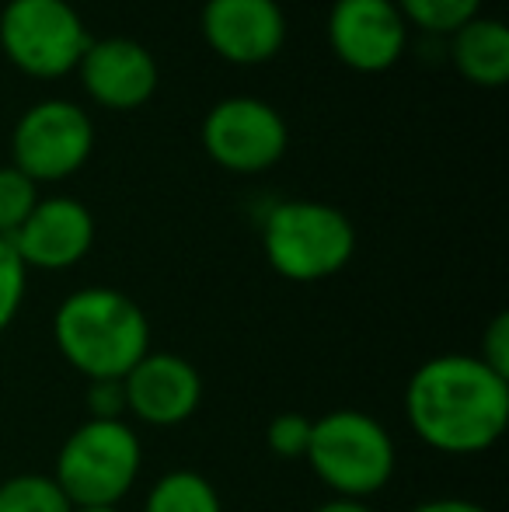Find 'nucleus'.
<instances>
[{"instance_id":"obj_1","label":"nucleus","mask_w":509,"mask_h":512,"mask_svg":"<svg viewBox=\"0 0 509 512\" xmlns=\"http://www.w3.org/2000/svg\"><path fill=\"white\" fill-rule=\"evenodd\" d=\"M405 418L429 450L475 457L503 439L509 425V380L478 356H433L408 380Z\"/></svg>"},{"instance_id":"obj_2","label":"nucleus","mask_w":509,"mask_h":512,"mask_svg":"<svg viewBox=\"0 0 509 512\" xmlns=\"http://www.w3.org/2000/svg\"><path fill=\"white\" fill-rule=\"evenodd\" d=\"M53 342L81 377L123 380L150 352V324L126 293L88 286L56 307Z\"/></svg>"},{"instance_id":"obj_3","label":"nucleus","mask_w":509,"mask_h":512,"mask_svg":"<svg viewBox=\"0 0 509 512\" xmlns=\"http://www.w3.org/2000/svg\"><path fill=\"white\" fill-rule=\"evenodd\" d=\"M304 460L335 499L367 502L394 478L398 450L381 418L356 408H339L311 422Z\"/></svg>"},{"instance_id":"obj_4","label":"nucleus","mask_w":509,"mask_h":512,"mask_svg":"<svg viewBox=\"0 0 509 512\" xmlns=\"http://www.w3.org/2000/svg\"><path fill=\"white\" fill-rule=\"evenodd\" d=\"M262 251L272 272L290 283H321L356 255V227L339 206L290 199L262 220Z\"/></svg>"},{"instance_id":"obj_5","label":"nucleus","mask_w":509,"mask_h":512,"mask_svg":"<svg viewBox=\"0 0 509 512\" xmlns=\"http://www.w3.org/2000/svg\"><path fill=\"white\" fill-rule=\"evenodd\" d=\"M143 467L140 436L123 418L116 422H81L56 453L53 481L74 509L119 506L133 492Z\"/></svg>"},{"instance_id":"obj_6","label":"nucleus","mask_w":509,"mask_h":512,"mask_svg":"<svg viewBox=\"0 0 509 512\" xmlns=\"http://www.w3.org/2000/svg\"><path fill=\"white\" fill-rule=\"evenodd\" d=\"M91 35L70 0H7L0 11V49L35 81H56L81 63Z\"/></svg>"},{"instance_id":"obj_7","label":"nucleus","mask_w":509,"mask_h":512,"mask_svg":"<svg viewBox=\"0 0 509 512\" xmlns=\"http://www.w3.org/2000/svg\"><path fill=\"white\" fill-rule=\"evenodd\" d=\"M95 150V122L77 102L46 98L18 119L11 133L14 168L35 185L63 182L91 161Z\"/></svg>"},{"instance_id":"obj_8","label":"nucleus","mask_w":509,"mask_h":512,"mask_svg":"<svg viewBox=\"0 0 509 512\" xmlns=\"http://www.w3.org/2000/svg\"><path fill=\"white\" fill-rule=\"evenodd\" d=\"M203 150L231 175H262L283 161L290 129L276 105L252 95L220 98L203 119Z\"/></svg>"},{"instance_id":"obj_9","label":"nucleus","mask_w":509,"mask_h":512,"mask_svg":"<svg viewBox=\"0 0 509 512\" xmlns=\"http://www.w3.org/2000/svg\"><path fill=\"white\" fill-rule=\"evenodd\" d=\"M325 32L335 60L356 74L391 70L408 42V25L394 0H335Z\"/></svg>"},{"instance_id":"obj_10","label":"nucleus","mask_w":509,"mask_h":512,"mask_svg":"<svg viewBox=\"0 0 509 512\" xmlns=\"http://www.w3.org/2000/svg\"><path fill=\"white\" fill-rule=\"evenodd\" d=\"M77 77L91 102L109 112H136L154 98L161 70L143 42L109 35V39H91L77 63Z\"/></svg>"},{"instance_id":"obj_11","label":"nucleus","mask_w":509,"mask_h":512,"mask_svg":"<svg viewBox=\"0 0 509 512\" xmlns=\"http://www.w3.org/2000/svg\"><path fill=\"white\" fill-rule=\"evenodd\" d=\"M199 32L220 60L258 67L283 49L286 14L279 0H206Z\"/></svg>"},{"instance_id":"obj_12","label":"nucleus","mask_w":509,"mask_h":512,"mask_svg":"<svg viewBox=\"0 0 509 512\" xmlns=\"http://www.w3.org/2000/svg\"><path fill=\"white\" fill-rule=\"evenodd\" d=\"M126 411L143 425L175 429L196 415L203 401V377L175 352H147L123 377Z\"/></svg>"},{"instance_id":"obj_13","label":"nucleus","mask_w":509,"mask_h":512,"mask_svg":"<svg viewBox=\"0 0 509 512\" xmlns=\"http://www.w3.org/2000/svg\"><path fill=\"white\" fill-rule=\"evenodd\" d=\"M25 269L63 272L74 269L95 244V216L81 199H39L21 230L11 237Z\"/></svg>"},{"instance_id":"obj_14","label":"nucleus","mask_w":509,"mask_h":512,"mask_svg":"<svg viewBox=\"0 0 509 512\" xmlns=\"http://www.w3.org/2000/svg\"><path fill=\"white\" fill-rule=\"evenodd\" d=\"M454 63L475 88H503L509 81V32L499 18H471L454 35Z\"/></svg>"},{"instance_id":"obj_15","label":"nucleus","mask_w":509,"mask_h":512,"mask_svg":"<svg viewBox=\"0 0 509 512\" xmlns=\"http://www.w3.org/2000/svg\"><path fill=\"white\" fill-rule=\"evenodd\" d=\"M143 512H224L220 495L199 471H168L147 492Z\"/></svg>"},{"instance_id":"obj_16","label":"nucleus","mask_w":509,"mask_h":512,"mask_svg":"<svg viewBox=\"0 0 509 512\" xmlns=\"http://www.w3.org/2000/svg\"><path fill=\"white\" fill-rule=\"evenodd\" d=\"M0 512H74L53 474H14L0 481Z\"/></svg>"},{"instance_id":"obj_17","label":"nucleus","mask_w":509,"mask_h":512,"mask_svg":"<svg viewBox=\"0 0 509 512\" xmlns=\"http://www.w3.org/2000/svg\"><path fill=\"white\" fill-rule=\"evenodd\" d=\"M405 25L433 35H454L461 25L482 14V0H394Z\"/></svg>"},{"instance_id":"obj_18","label":"nucleus","mask_w":509,"mask_h":512,"mask_svg":"<svg viewBox=\"0 0 509 512\" xmlns=\"http://www.w3.org/2000/svg\"><path fill=\"white\" fill-rule=\"evenodd\" d=\"M39 203V185L28 175H21L14 164L0 168V237L11 241L28 220V213Z\"/></svg>"},{"instance_id":"obj_19","label":"nucleus","mask_w":509,"mask_h":512,"mask_svg":"<svg viewBox=\"0 0 509 512\" xmlns=\"http://www.w3.org/2000/svg\"><path fill=\"white\" fill-rule=\"evenodd\" d=\"M25 286H28V269L18 258L11 241L0 237V331L18 317L21 300H25Z\"/></svg>"},{"instance_id":"obj_20","label":"nucleus","mask_w":509,"mask_h":512,"mask_svg":"<svg viewBox=\"0 0 509 512\" xmlns=\"http://www.w3.org/2000/svg\"><path fill=\"white\" fill-rule=\"evenodd\" d=\"M311 422L314 418L300 415V411H283L269 422V432H265V443L276 457L283 460H304L307 443H311Z\"/></svg>"},{"instance_id":"obj_21","label":"nucleus","mask_w":509,"mask_h":512,"mask_svg":"<svg viewBox=\"0 0 509 512\" xmlns=\"http://www.w3.org/2000/svg\"><path fill=\"white\" fill-rule=\"evenodd\" d=\"M126 415L123 380H88V418L95 422H116Z\"/></svg>"},{"instance_id":"obj_22","label":"nucleus","mask_w":509,"mask_h":512,"mask_svg":"<svg viewBox=\"0 0 509 512\" xmlns=\"http://www.w3.org/2000/svg\"><path fill=\"white\" fill-rule=\"evenodd\" d=\"M478 359H482L489 370H496L499 377L509 380V314H496L489 321V328H485V335H482V352H478Z\"/></svg>"},{"instance_id":"obj_23","label":"nucleus","mask_w":509,"mask_h":512,"mask_svg":"<svg viewBox=\"0 0 509 512\" xmlns=\"http://www.w3.org/2000/svg\"><path fill=\"white\" fill-rule=\"evenodd\" d=\"M408 512H492V509L478 506V502H471V499H429V502L412 506Z\"/></svg>"},{"instance_id":"obj_24","label":"nucleus","mask_w":509,"mask_h":512,"mask_svg":"<svg viewBox=\"0 0 509 512\" xmlns=\"http://www.w3.org/2000/svg\"><path fill=\"white\" fill-rule=\"evenodd\" d=\"M314 512H374V509L360 499H328L325 506H318Z\"/></svg>"},{"instance_id":"obj_25","label":"nucleus","mask_w":509,"mask_h":512,"mask_svg":"<svg viewBox=\"0 0 509 512\" xmlns=\"http://www.w3.org/2000/svg\"><path fill=\"white\" fill-rule=\"evenodd\" d=\"M74 512H119L116 506H88V509H74Z\"/></svg>"}]
</instances>
